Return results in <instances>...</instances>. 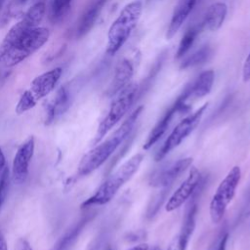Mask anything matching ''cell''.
<instances>
[{
    "mask_svg": "<svg viewBox=\"0 0 250 250\" xmlns=\"http://www.w3.org/2000/svg\"><path fill=\"white\" fill-rule=\"evenodd\" d=\"M177 113H181V111H180L179 104L175 101L174 104L163 113L161 118L156 122L154 127L151 129L150 133L148 134V136L146 138V141L144 144L145 150L149 149L154 144H156L162 138V136L168 130L172 120L174 119V117Z\"/></svg>",
    "mask_w": 250,
    "mask_h": 250,
    "instance_id": "e0dca14e",
    "label": "cell"
},
{
    "mask_svg": "<svg viewBox=\"0 0 250 250\" xmlns=\"http://www.w3.org/2000/svg\"><path fill=\"white\" fill-rule=\"evenodd\" d=\"M143 109V105L135 108L107 139L95 145V146L81 158L77 166L78 177H84L93 173L115 152L119 146L132 132Z\"/></svg>",
    "mask_w": 250,
    "mask_h": 250,
    "instance_id": "6da1fadb",
    "label": "cell"
},
{
    "mask_svg": "<svg viewBox=\"0 0 250 250\" xmlns=\"http://www.w3.org/2000/svg\"><path fill=\"white\" fill-rule=\"evenodd\" d=\"M26 1H27V0H15V5H17V6H21V5L24 4Z\"/></svg>",
    "mask_w": 250,
    "mask_h": 250,
    "instance_id": "1f68e13d",
    "label": "cell"
},
{
    "mask_svg": "<svg viewBox=\"0 0 250 250\" xmlns=\"http://www.w3.org/2000/svg\"><path fill=\"white\" fill-rule=\"evenodd\" d=\"M142 13L143 2L141 0L131 1L123 7L108 28L105 49L107 55H115L124 46L138 25Z\"/></svg>",
    "mask_w": 250,
    "mask_h": 250,
    "instance_id": "3957f363",
    "label": "cell"
},
{
    "mask_svg": "<svg viewBox=\"0 0 250 250\" xmlns=\"http://www.w3.org/2000/svg\"><path fill=\"white\" fill-rule=\"evenodd\" d=\"M214 79L215 73L212 69L201 72L193 82L185 88L183 93L178 97V100L185 106L190 107L189 103L191 101L203 98L211 92Z\"/></svg>",
    "mask_w": 250,
    "mask_h": 250,
    "instance_id": "7c38bea8",
    "label": "cell"
},
{
    "mask_svg": "<svg viewBox=\"0 0 250 250\" xmlns=\"http://www.w3.org/2000/svg\"><path fill=\"white\" fill-rule=\"evenodd\" d=\"M106 2L107 0H91L88 3L77 21V38L83 37L92 29Z\"/></svg>",
    "mask_w": 250,
    "mask_h": 250,
    "instance_id": "2e32d148",
    "label": "cell"
},
{
    "mask_svg": "<svg viewBox=\"0 0 250 250\" xmlns=\"http://www.w3.org/2000/svg\"><path fill=\"white\" fill-rule=\"evenodd\" d=\"M62 74V67H55L35 77L28 89L21 94L15 108L16 113L21 115L33 108L40 100L47 97L56 88Z\"/></svg>",
    "mask_w": 250,
    "mask_h": 250,
    "instance_id": "8992f818",
    "label": "cell"
},
{
    "mask_svg": "<svg viewBox=\"0 0 250 250\" xmlns=\"http://www.w3.org/2000/svg\"><path fill=\"white\" fill-rule=\"evenodd\" d=\"M240 180L241 169L239 166H233L220 182L209 204V215L213 224L217 225L223 220L235 195Z\"/></svg>",
    "mask_w": 250,
    "mask_h": 250,
    "instance_id": "52a82bcc",
    "label": "cell"
},
{
    "mask_svg": "<svg viewBox=\"0 0 250 250\" xmlns=\"http://www.w3.org/2000/svg\"><path fill=\"white\" fill-rule=\"evenodd\" d=\"M211 53L210 47L208 45H205L203 47H201L199 50H197L196 52H194L193 54H191L190 56H188V58H186L183 62L180 65V68L182 69H186V68H189L195 65H198L202 62H204L207 58L209 57Z\"/></svg>",
    "mask_w": 250,
    "mask_h": 250,
    "instance_id": "cb8c5ba5",
    "label": "cell"
},
{
    "mask_svg": "<svg viewBox=\"0 0 250 250\" xmlns=\"http://www.w3.org/2000/svg\"><path fill=\"white\" fill-rule=\"evenodd\" d=\"M242 79L244 82H248L250 80V52L248 53L242 67Z\"/></svg>",
    "mask_w": 250,
    "mask_h": 250,
    "instance_id": "484cf974",
    "label": "cell"
},
{
    "mask_svg": "<svg viewBox=\"0 0 250 250\" xmlns=\"http://www.w3.org/2000/svg\"><path fill=\"white\" fill-rule=\"evenodd\" d=\"M14 250H33L30 243L25 238H19L15 244Z\"/></svg>",
    "mask_w": 250,
    "mask_h": 250,
    "instance_id": "4316f807",
    "label": "cell"
},
{
    "mask_svg": "<svg viewBox=\"0 0 250 250\" xmlns=\"http://www.w3.org/2000/svg\"><path fill=\"white\" fill-rule=\"evenodd\" d=\"M6 166V160H5V155L3 153L2 148L0 147V172L2 171V169Z\"/></svg>",
    "mask_w": 250,
    "mask_h": 250,
    "instance_id": "4dcf8cb0",
    "label": "cell"
},
{
    "mask_svg": "<svg viewBox=\"0 0 250 250\" xmlns=\"http://www.w3.org/2000/svg\"><path fill=\"white\" fill-rule=\"evenodd\" d=\"M0 250H8V244L3 232L0 230Z\"/></svg>",
    "mask_w": 250,
    "mask_h": 250,
    "instance_id": "f1b7e54d",
    "label": "cell"
},
{
    "mask_svg": "<svg viewBox=\"0 0 250 250\" xmlns=\"http://www.w3.org/2000/svg\"><path fill=\"white\" fill-rule=\"evenodd\" d=\"M73 0H51L49 7V20L53 23L61 22L70 11Z\"/></svg>",
    "mask_w": 250,
    "mask_h": 250,
    "instance_id": "603a6c76",
    "label": "cell"
},
{
    "mask_svg": "<svg viewBox=\"0 0 250 250\" xmlns=\"http://www.w3.org/2000/svg\"><path fill=\"white\" fill-rule=\"evenodd\" d=\"M105 250H112V249H111V248H106Z\"/></svg>",
    "mask_w": 250,
    "mask_h": 250,
    "instance_id": "e575fe53",
    "label": "cell"
},
{
    "mask_svg": "<svg viewBox=\"0 0 250 250\" xmlns=\"http://www.w3.org/2000/svg\"><path fill=\"white\" fill-rule=\"evenodd\" d=\"M50 31L46 27H36L25 36L12 44L4 53L0 54V64L13 67L39 50L49 39Z\"/></svg>",
    "mask_w": 250,
    "mask_h": 250,
    "instance_id": "5b68a950",
    "label": "cell"
},
{
    "mask_svg": "<svg viewBox=\"0 0 250 250\" xmlns=\"http://www.w3.org/2000/svg\"><path fill=\"white\" fill-rule=\"evenodd\" d=\"M149 249V245L147 243H141L138 245H135L127 250H148Z\"/></svg>",
    "mask_w": 250,
    "mask_h": 250,
    "instance_id": "f546056e",
    "label": "cell"
},
{
    "mask_svg": "<svg viewBox=\"0 0 250 250\" xmlns=\"http://www.w3.org/2000/svg\"><path fill=\"white\" fill-rule=\"evenodd\" d=\"M3 3H4V0H0V11L2 9V6H3Z\"/></svg>",
    "mask_w": 250,
    "mask_h": 250,
    "instance_id": "836d02e7",
    "label": "cell"
},
{
    "mask_svg": "<svg viewBox=\"0 0 250 250\" xmlns=\"http://www.w3.org/2000/svg\"><path fill=\"white\" fill-rule=\"evenodd\" d=\"M148 250H161L158 246H154V247H152V248H149Z\"/></svg>",
    "mask_w": 250,
    "mask_h": 250,
    "instance_id": "d6a6232c",
    "label": "cell"
},
{
    "mask_svg": "<svg viewBox=\"0 0 250 250\" xmlns=\"http://www.w3.org/2000/svg\"><path fill=\"white\" fill-rule=\"evenodd\" d=\"M46 13V1L37 0L28 10L21 16V20L14 24L5 35L1 45L0 54L4 53L12 44L25 36L32 29L39 26Z\"/></svg>",
    "mask_w": 250,
    "mask_h": 250,
    "instance_id": "ba28073f",
    "label": "cell"
},
{
    "mask_svg": "<svg viewBox=\"0 0 250 250\" xmlns=\"http://www.w3.org/2000/svg\"><path fill=\"white\" fill-rule=\"evenodd\" d=\"M91 216H84L78 222H76L58 241L54 244L52 250H68L78 239L80 233L84 229L85 226L90 221Z\"/></svg>",
    "mask_w": 250,
    "mask_h": 250,
    "instance_id": "44dd1931",
    "label": "cell"
},
{
    "mask_svg": "<svg viewBox=\"0 0 250 250\" xmlns=\"http://www.w3.org/2000/svg\"><path fill=\"white\" fill-rule=\"evenodd\" d=\"M201 30H203V27H202V24L200 22V23H197V24H194V25L190 26L186 31V33L184 34L183 38L180 41L178 50L176 52V59L183 58L189 51V49L191 48L192 44L194 43L196 37L198 36V34L200 33Z\"/></svg>",
    "mask_w": 250,
    "mask_h": 250,
    "instance_id": "7402d4cb",
    "label": "cell"
},
{
    "mask_svg": "<svg viewBox=\"0 0 250 250\" xmlns=\"http://www.w3.org/2000/svg\"><path fill=\"white\" fill-rule=\"evenodd\" d=\"M197 204L190 202L188 206L179 232L172 238L166 250H187L190 237L195 229Z\"/></svg>",
    "mask_w": 250,
    "mask_h": 250,
    "instance_id": "5bb4252c",
    "label": "cell"
},
{
    "mask_svg": "<svg viewBox=\"0 0 250 250\" xmlns=\"http://www.w3.org/2000/svg\"><path fill=\"white\" fill-rule=\"evenodd\" d=\"M144 158L145 155L142 152L132 155L98 188L92 196L81 204V208L102 206L111 201L119 189L137 173Z\"/></svg>",
    "mask_w": 250,
    "mask_h": 250,
    "instance_id": "7a4b0ae2",
    "label": "cell"
},
{
    "mask_svg": "<svg viewBox=\"0 0 250 250\" xmlns=\"http://www.w3.org/2000/svg\"><path fill=\"white\" fill-rule=\"evenodd\" d=\"M228 239H229V234L228 233H225L222 237H221V240L218 244V247H217V250H227V242H228Z\"/></svg>",
    "mask_w": 250,
    "mask_h": 250,
    "instance_id": "83f0119b",
    "label": "cell"
},
{
    "mask_svg": "<svg viewBox=\"0 0 250 250\" xmlns=\"http://www.w3.org/2000/svg\"><path fill=\"white\" fill-rule=\"evenodd\" d=\"M134 74V67L131 62L127 59H123L118 62L115 67L113 78L108 86L106 95L109 97H114L121 90H123L127 85L131 83V79Z\"/></svg>",
    "mask_w": 250,
    "mask_h": 250,
    "instance_id": "ac0fdd59",
    "label": "cell"
},
{
    "mask_svg": "<svg viewBox=\"0 0 250 250\" xmlns=\"http://www.w3.org/2000/svg\"><path fill=\"white\" fill-rule=\"evenodd\" d=\"M208 106V104H204L195 111L189 113L185 118H183L171 131V133L166 138L164 144L159 148L155 155V160L160 161L173 149L178 147L198 126L200 120Z\"/></svg>",
    "mask_w": 250,
    "mask_h": 250,
    "instance_id": "9c48e42d",
    "label": "cell"
},
{
    "mask_svg": "<svg viewBox=\"0 0 250 250\" xmlns=\"http://www.w3.org/2000/svg\"><path fill=\"white\" fill-rule=\"evenodd\" d=\"M191 157L181 158L177 161H174L163 167L160 170H157L149 179V185L154 188H166L169 185L173 184L176 179L182 175L191 164Z\"/></svg>",
    "mask_w": 250,
    "mask_h": 250,
    "instance_id": "9a60e30c",
    "label": "cell"
},
{
    "mask_svg": "<svg viewBox=\"0 0 250 250\" xmlns=\"http://www.w3.org/2000/svg\"><path fill=\"white\" fill-rule=\"evenodd\" d=\"M34 148L35 141L33 136H29L18 147L11 172V178L14 184L20 186L25 183L29 173V164L34 154Z\"/></svg>",
    "mask_w": 250,
    "mask_h": 250,
    "instance_id": "8fae6325",
    "label": "cell"
},
{
    "mask_svg": "<svg viewBox=\"0 0 250 250\" xmlns=\"http://www.w3.org/2000/svg\"><path fill=\"white\" fill-rule=\"evenodd\" d=\"M198 0H180L178 5L175 7L172 18L169 22V26L166 32V39L171 40L179 29L182 27L183 23L188 18L189 14L192 12Z\"/></svg>",
    "mask_w": 250,
    "mask_h": 250,
    "instance_id": "d6986e66",
    "label": "cell"
},
{
    "mask_svg": "<svg viewBox=\"0 0 250 250\" xmlns=\"http://www.w3.org/2000/svg\"><path fill=\"white\" fill-rule=\"evenodd\" d=\"M72 91L69 85L61 86L55 96L45 105L44 124L49 126L63 115L71 105Z\"/></svg>",
    "mask_w": 250,
    "mask_h": 250,
    "instance_id": "4fadbf2b",
    "label": "cell"
},
{
    "mask_svg": "<svg viewBox=\"0 0 250 250\" xmlns=\"http://www.w3.org/2000/svg\"><path fill=\"white\" fill-rule=\"evenodd\" d=\"M228 14V6L224 2H215L211 4L201 21L203 29L208 31H217L224 23Z\"/></svg>",
    "mask_w": 250,
    "mask_h": 250,
    "instance_id": "ffe728a7",
    "label": "cell"
},
{
    "mask_svg": "<svg viewBox=\"0 0 250 250\" xmlns=\"http://www.w3.org/2000/svg\"><path fill=\"white\" fill-rule=\"evenodd\" d=\"M202 184V175L196 167H191L184 182L171 194L165 204L167 212H173L186 203Z\"/></svg>",
    "mask_w": 250,
    "mask_h": 250,
    "instance_id": "30bf717a",
    "label": "cell"
},
{
    "mask_svg": "<svg viewBox=\"0 0 250 250\" xmlns=\"http://www.w3.org/2000/svg\"><path fill=\"white\" fill-rule=\"evenodd\" d=\"M10 170L8 167H4L0 173V209L4 204L9 190L10 186Z\"/></svg>",
    "mask_w": 250,
    "mask_h": 250,
    "instance_id": "d4e9b609",
    "label": "cell"
},
{
    "mask_svg": "<svg viewBox=\"0 0 250 250\" xmlns=\"http://www.w3.org/2000/svg\"><path fill=\"white\" fill-rule=\"evenodd\" d=\"M137 94L138 85L136 83H130L114 96L105 116L98 126L93 140V146L103 141L107 133L128 113L137 98Z\"/></svg>",
    "mask_w": 250,
    "mask_h": 250,
    "instance_id": "277c9868",
    "label": "cell"
}]
</instances>
